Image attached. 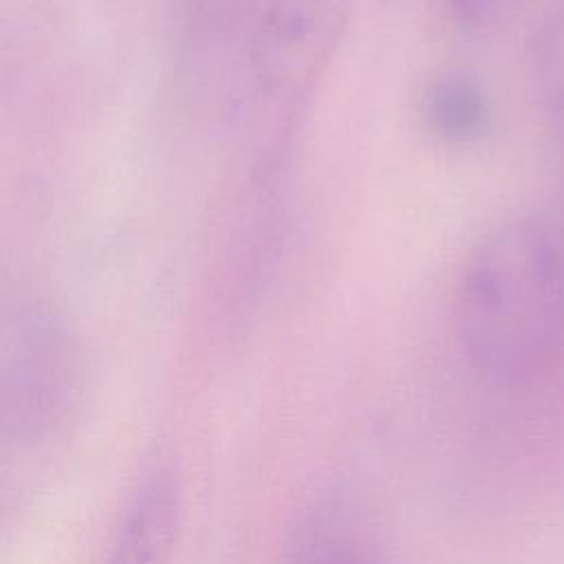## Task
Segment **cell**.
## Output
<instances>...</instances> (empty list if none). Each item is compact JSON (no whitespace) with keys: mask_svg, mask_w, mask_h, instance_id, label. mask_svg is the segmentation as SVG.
<instances>
[{"mask_svg":"<svg viewBox=\"0 0 564 564\" xmlns=\"http://www.w3.org/2000/svg\"><path fill=\"white\" fill-rule=\"evenodd\" d=\"M465 364L494 386L540 377L564 350V240L542 218L496 225L469 251L456 284Z\"/></svg>","mask_w":564,"mask_h":564,"instance_id":"obj_1","label":"cell"},{"mask_svg":"<svg viewBox=\"0 0 564 564\" xmlns=\"http://www.w3.org/2000/svg\"><path fill=\"white\" fill-rule=\"evenodd\" d=\"M262 0H178L174 90L207 130L247 123L256 108V35Z\"/></svg>","mask_w":564,"mask_h":564,"instance_id":"obj_2","label":"cell"},{"mask_svg":"<svg viewBox=\"0 0 564 564\" xmlns=\"http://www.w3.org/2000/svg\"><path fill=\"white\" fill-rule=\"evenodd\" d=\"M82 379L79 341L51 306L0 300V443L33 445L66 419Z\"/></svg>","mask_w":564,"mask_h":564,"instance_id":"obj_3","label":"cell"},{"mask_svg":"<svg viewBox=\"0 0 564 564\" xmlns=\"http://www.w3.org/2000/svg\"><path fill=\"white\" fill-rule=\"evenodd\" d=\"M346 24L348 0H262L253 110L304 117L337 57Z\"/></svg>","mask_w":564,"mask_h":564,"instance_id":"obj_4","label":"cell"},{"mask_svg":"<svg viewBox=\"0 0 564 564\" xmlns=\"http://www.w3.org/2000/svg\"><path fill=\"white\" fill-rule=\"evenodd\" d=\"M282 564L390 562L361 507L344 491H324L293 522Z\"/></svg>","mask_w":564,"mask_h":564,"instance_id":"obj_5","label":"cell"},{"mask_svg":"<svg viewBox=\"0 0 564 564\" xmlns=\"http://www.w3.org/2000/svg\"><path fill=\"white\" fill-rule=\"evenodd\" d=\"M183 516L181 485L165 465L132 491L101 564H172Z\"/></svg>","mask_w":564,"mask_h":564,"instance_id":"obj_6","label":"cell"},{"mask_svg":"<svg viewBox=\"0 0 564 564\" xmlns=\"http://www.w3.org/2000/svg\"><path fill=\"white\" fill-rule=\"evenodd\" d=\"M419 117L425 130L441 143L471 148L482 143L494 128V101L476 75L447 68L423 84Z\"/></svg>","mask_w":564,"mask_h":564,"instance_id":"obj_7","label":"cell"},{"mask_svg":"<svg viewBox=\"0 0 564 564\" xmlns=\"http://www.w3.org/2000/svg\"><path fill=\"white\" fill-rule=\"evenodd\" d=\"M529 79L540 117L564 150V0L553 2L533 29Z\"/></svg>","mask_w":564,"mask_h":564,"instance_id":"obj_8","label":"cell"},{"mask_svg":"<svg viewBox=\"0 0 564 564\" xmlns=\"http://www.w3.org/2000/svg\"><path fill=\"white\" fill-rule=\"evenodd\" d=\"M509 0H441L445 20L465 35H478L491 29Z\"/></svg>","mask_w":564,"mask_h":564,"instance_id":"obj_9","label":"cell"}]
</instances>
